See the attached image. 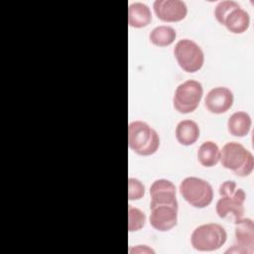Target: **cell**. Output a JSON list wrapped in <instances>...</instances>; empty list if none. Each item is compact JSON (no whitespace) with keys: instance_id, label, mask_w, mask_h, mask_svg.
Masks as SVG:
<instances>
[{"instance_id":"4fadbf2b","label":"cell","mask_w":254,"mask_h":254,"mask_svg":"<svg viewBox=\"0 0 254 254\" xmlns=\"http://www.w3.org/2000/svg\"><path fill=\"white\" fill-rule=\"evenodd\" d=\"M232 34H242L250 26L249 14L240 6L233 8L223 19L222 24Z\"/></svg>"},{"instance_id":"d6986e66","label":"cell","mask_w":254,"mask_h":254,"mask_svg":"<svg viewBox=\"0 0 254 254\" xmlns=\"http://www.w3.org/2000/svg\"><path fill=\"white\" fill-rule=\"evenodd\" d=\"M146 223V214L133 205H128V230L135 232L144 227Z\"/></svg>"},{"instance_id":"7c38bea8","label":"cell","mask_w":254,"mask_h":254,"mask_svg":"<svg viewBox=\"0 0 254 254\" xmlns=\"http://www.w3.org/2000/svg\"><path fill=\"white\" fill-rule=\"evenodd\" d=\"M150 204H178V200L176 197V187L171 181L166 179L156 180L152 184V186L150 187Z\"/></svg>"},{"instance_id":"8fae6325","label":"cell","mask_w":254,"mask_h":254,"mask_svg":"<svg viewBox=\"0 0 254 254\" xmlns=\"http://www.w3.org/2000/svg\"><path fill=\"white\" fill-rule=\"evenodd\" d=\"M233 100V93L229 88L217 86L207 92L204 98V104L209 112L222 114L232 107Z\"/></svg>"},{"instance_id":"e0dca14e","label":"cell","mask_w":254,"mask_h":254,"mask_svg":"<svg viewBox=\"0 0 254 254\" xmlns=\"http://www.w3.org/2000/svg\"><path fill=\"white\" fill-rule=\"evenodd\" d=\"M197 159L203 167H214L220 161V150L214 142L205 141L198 148Z\"/></svg>"},{"instance_id":"6da1fadb","label":"cell","mask_w":254,"mask_h":254,"mask_svg":"<svg viewBox=\"0 0 254 254\" xmlns=\"http://www.w3.org/2000/svg\"><path fill=\"white\" fill-rule=\"evenodd\" d=\"M129 148L140 156H151L160 146V138L156 130L143 121H133L128 126Z\"/></svg>"},{"instance_id":"5bb4252c","label":"cell","mask_w":254,"mask_h":254,"mask_svg":"<svg viewBox=\"0 0 254 254\" xmlns=\"http://www.w3.org/2000/svg\"><path fill=\"white\" fill-rule=\"evenodd\" d=\"M177 141L183 146H190L199 138L198 125L190 119L182 120L178 123L175 131Z\"/></svg>"},{"instance_id":"9a60e30c","label":"cell","mask_w":254,"mask_h":254,"mask_svg":"<svg viewBox=\"0 0 254 254\" xmlns=\"http://www.w3.org/2000/svg\"><path fill=\"white\" fill-rule=\"evenodd\" d=\"M152 21L150 8L141 2L132 3L128 8V24L133 28L147 27Z\"/></svg>"},{"instance_id":"ffe728a7","label":"cell","mask_w":254,"mask_h":254,"mask_svg":"<svg viewBox=\"0 0 254 254\" xmlns=\"http://www.w3.org/2000/svg\"><path fill=\"white\" fill-rule=\"evenodd\" d=\"M145 195V186L135 178L128 179V198L129 200H139Z\"/></svg>"},{"instance_id":"7a4b0ae2","label":"cell","mask_w":254,"mask_h":254,"mask_svg":"<svg viewBox=\"0 0 254 254\" xmlns=\"http://www.w3.org/2000/svg\"><path fill=\"white\" fill-rule=\"evenodd\" d=\"M222 167L232 171L239 177L249 176L254 169V157L243 145L237 142H228L220 150Z\"/></svg>"},{"instance_id":"5b68a950","label":"cell","mask_w":254,"mask_h":254,"mask_svg":"<svg viewBox=\"0 0 254 254\" xmlns=\"http://www.w3.org/2000/svg\"><path fill=\"white\" fill-rule=\"evenodd\" d=\"M183 198L195 208L208 206L213 199V190L210 184L196 177H188L180 185Z\"/></svg>"},{"instance_id":"ac0fdd59","label":"cell","mask_w":254,"mask_h":254,"mask_svg":"<svg viewBox=\"0 0 254 254\" xmlns=\"http://www.w3.org/2000/svg\"><path fill=\"white\" fill-rule=\"evenodd\" d=\"M176 37H177V33L175 29L165 25L154 28L149 35L150 42L153 45L160 48H164L172 45L175 42Z\"/></svg>"},{"instance_id":"9c48e42d","label":"cell","mask_w":254,"mask_h":254,"mask_svg":"<svg viewBox=\"0 0 254 254\" xmlns=\"http://www.w3.org/2000/svg\"><path fill=\"white\" fill-rule=\"evenodd\" d=\"M150 224L158 231L166 232L177 225L178 204H150Z\"/></svg>"},{"instance_id":"52a82bcc","label":"cell","mask_w":254,"mask_h":254,"mask_svg":"<svg viewBox=\"0 0 254 254\" xmlns=\"http://www.w3.org/2000/svg\"><path fill=\"white\" fill-rule=\"evenodd\" d=\"M174 56L180 67L186 72L198 71L204 63V54L200 47L191 40H180L174 49Z\"/></svg>"},{"instance_id":"ba28073f","label":"cell","mask_w":254,"mask_h":254,"mask_svg":"<svg viewBox=\"0 0 254 254\" xmlns=\"http://www.w3.org/2000/svg\"><path fill=\"white\" fill-rule=\"evenodd\" d=\"M236 243L225 253L252 254L254 252V222L250 218L235 220Z\"/></svg>"},{"instance_id":"277c9868","label":"cell","mask_w":254,"mask_h":254,"mask_svg":"<svg viewBox=\"0 0 254 254\" xmlns=\"http://www.w3.org/2000/svg\"><path fill=\"white\" fill-rule=\"evenodd\" d=\"M227 239L225 229L218 223H206L197 226L191 233L190 243L197 251H214L219 249Z\"/></svg>"},{"instance_id":"8992f818","label":"cell","mask_w":254,"mask_h":254,"mask_svg":"<svg viewBox=\"0 0 254 254\" xmlns=\"http://www.w3.org/2000/svg\"><path fill=\"white\" fill-rule=\"evenodd\" d=\"M202 95L203 88L200 82L193 79L186 80L176 88L174 107L182 114L191 113L198 107Z\"/></svg>"},{"instance_id":"2e32d148","label":"cell","mask_w":254,"mask_h":254,"mask_svg":"<svg viewBox=\"0 0 254 254\" xmlns=\"http://www.w3.org/2000/svg\"><path fill=\"white\" fill-rule=\"evenodd\" d=\"M251 125V117L244 111L234 112L227 121L228 131L235 137H245L249 133Z\"/></svg>"},{"instance_id":"44dd1931","label":"cell","mask_w":254,"mask_h":254,"mask_svg":"<svg viewBox=\"0 0 254 254\" xmlns=\"http://www.w3.org/2000/svg\"><path fill=\"white\" fill-rule=\"evenodd\" d=\"M239 6V4L235 1H231V0H225V1H221L219 2L215 9H214V17L217 20V22L219 24H222L223 19L226 17V15L235 7Z\"/></svg>"},{"instance_id":"3957f363","label":"cell","mask_w":254,"mask_h":254,"mask_svg":"<svg viewBox=\"0 0 254 254\" xmlns=\"http://www.w3.org/2000/svg\"><path fill=\"white\" fill-rule=\"evenodd\" d=\"M220 198L216 202V213L220 218L231 215L235 220L241 218L245 212L244 201L246 194L242 189H237L234 181H226L219 187Z\"/></svg>"},{"instance_id":"30bf717a","label":"cell","mask_w":254,"mask_h":254,"mask_svg":"<svg viewBox=\"0 0 254 254\" xmlns=\"http://www.w3.org/2000/svg\"><path fill=\"white\" fill-rule=\"evenodd\" d=\"M156 16L163 22L175 23L184 20L188 7L181 0H157L153 5Z\"/></svg>"},{"instance_id":"7402d4cb","label":"cell","mask_w":254,"mask_h":254,"mask_svg":"<svg viewBox=\"0 0 254 254\" xmlns=\"http://www.w3.org/2000/svg\"><path fill=\"white\" fill-rule=\"evenodd\" d=\"M130 253H155V251L146 245H137L129 249Z\"/></svg>"}]
</instances>
